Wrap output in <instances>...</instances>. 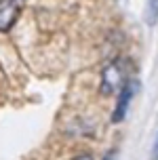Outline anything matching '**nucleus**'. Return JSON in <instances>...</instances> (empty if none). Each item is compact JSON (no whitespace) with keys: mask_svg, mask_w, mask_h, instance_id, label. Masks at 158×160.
Listing matches in <instances>:
<instances>
[{"mask_svg":"<svg viewBox=\"0 0 158 160\" xmlns=\"http://www.w3.org/2000/svg\"><path fill=\"white\" fill-rule=\"evenodd\" d=\"M19 17L17 0H0V32H7Z\"/></svg>","mask_w":158,"mask_h":160,"instance_id":"nucleus-3","label":"nucleus"},{"mask_svg":"<svg viewBox=\"0 0 158 160\" xmlns=\"http://www.w3.org/2000/svg\"><path fill=\"white\" fill-rule=\"evenodd\" d=\"M152 160H158V135H156V141H154V148H152Z\"/></svg>","mask_w":158,"mask_h":160,"instance_id":"nucleus-5","label":"nucleus"},{"mask_svg":"<svg viewBox=\"0 0 158 160\" xmlns=\"http://www.w3.org/2000/svg\"><path fill=\"white\" fill-rule=\"evenodd\" d=\"M74 160H93V158H91L89 154H82V156H76V158H74Z\"/></svg>","mask_w":158,"mask_h":160,"instance_id":"nucleus-6","label":"nucleus"},{"mask_svg":"<svg viewBox=\"0 0 158 160\" xmlns=\"http://www.w3.org/2000/svg\"><path fill=\"white\" fill-rule=\"evenodd\" d=\"M145 19H148L150 25H154L158 21V0H148V15H145Z\"/></svg>","mask_w":158,"mask_h":160,"instance_id":"nucleus-4","label":"nucleus"},{"mask_svg":"<svg viewBox=\"0 0 158 160\" xmlns=\"http://www.w3.org/2000/svg\"><path fill=\"white\" fill-rule=\"evenodd\" d=\"M137 88H139V82H137V80H126L125 84L120 87L118 103H116V110H114V116H112L114 122L125 120L126 110H129V103H131V99H133V95H135V91H137Z\"/></svg>","mask_w":158,"mask_h":160,"instance_id":"nucleus-2","label":"nucleus"},{"mask_svg":"<svg viewBox=\"0 0 158 160\" xmlns=\"http://www.w3.org/2000/svg\"><path fill=\"white\" fill-rule=\"evenodd\" d=\"M126 82V61L125 59H114L101 74V93L110 95L118 91Z\"/></svg>","mask_w":158,"mask_h":160,"instance_id":"nucleus-1","label":"nucleus"}]
</instances>
